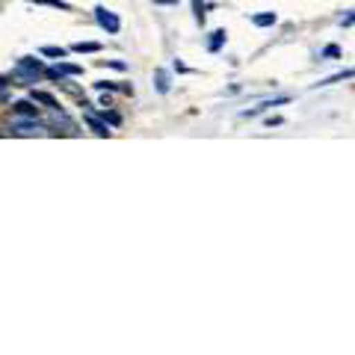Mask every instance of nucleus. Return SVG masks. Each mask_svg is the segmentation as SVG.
<instances>
[{"label":"nucleus","instance_id":"14","mask_svg":"<svg viewBox=\"0 0 355 355\" xmlns=\"http://www.w3.org/2000/svg\"><path fill=\"white\" fill-rule=\"evenodd\" d=\"M6 86H12V77H0V92H3Z\"/></svg>","mask_w":355,"mask_h":355},{"label":"nucleus","instance_id":"1","mask_svg":"<svg viewBox=\"0 0 355 355\" xmlns=\"http://www.w3.org/2000/svg\"><path fill=\"white\" fill-rule=\"evenodd\" d=\"M42 74V62L33 60V57H21L18 65H15V77L24 83H36V77Z\"/></svg>","mask_w":355,"mask_h":355},{"label":"nucleus","instance_id":"15","mask_svg":"<svg viewBox=\"0 0 355 355\" xmlns=\"http://www.w3.org/2000/svg\"><path fill=\"white\" fill-rule=\"evenodd\" d=\"M340 24H343V27H349V24H355V12H352V15H347V18H340Z\"/></svg>","mask_w":355,"mask_h":355},{"label":"nucleus","instance_id":"5","mask_svg":"<svg viewBox=\"0 0 355 355\" xmlns=\"http://www.w3.org/2000/svg\"><path fill=\"white\" fill-rule=\"evenodd\" d=\"M275 21H279V18H275V12H261V15L252 18V24H254V27H272Z\"/></svg>","mask_w":355,"mask_h":355},{"label":"nucleus","instance_id":"6","mask_svg":"<svg viewBox=\"0 0 355 355\" xmlns=\"http://www.w3.org/2000/svg\"><path fill=\"white\" fill-rule=\"evenodd\" d=\"M355 77V69H349V71H340V74H331V77H326L320 86H331V83H340V80H352Z\"/></svg>","mask_w":355,"mask_h":355},{"label":"nucleus","instance_id":"13","mask_svg":"<svg viewBox=\"0 0 355 355\" xmlns=\"http://www.w3.org/2000/svg\"><path fill=\"white\" fill-rule=\"evenodd\" d=\"M193 3H196V21H198V24H202V21H205V12H202V0H193Z\"/></svg>","mask_w":355,"mask_h":355},{"label":"nucleus","instance_id":"12","mask_svg":"<svg viewBox=\"0 0 355 355\" xmlns=\"http://www.w3.org/2000/svg\"><path fill=\"white\" fill-rule=\"evenodd\" d=\"M33 3H44V6H57V9H69L65 0H33Z\"/></svg>","mask_w":355,"mask_h":355},{"label":"nucleus","instance_id":"4","mask_svg":"<svg viewBox=\"0 0 355 355\" xmlns=\"http://www.w3.org/2000/svg\"><path fill=\"white\" fill-rule=\"evenodd\" d=\"M12 110H15L18 116H30V119H36V116H39V113H36V107H33L30 101H15Z\"/></svg>","mask_w":355,"mask_h":355},{"label":"nucleus","instance_id":"9","mask_svg":"<svg viewBox=\"0 0 355 355\" xmlns=\"http://www.w3.org/2000/svg\"><path fill=\"white\" fill-rule=\"evenodd\" d=\"M33 101H39V104H44V107H48V110H53V107H60L57 101H53V98L51 95H44V92H33Z\"/></svg>","mask_w":355,"mask_h":355},{"label":"nucleus","instance_id":"10","mask_svg":"<svg viewBox=\"0 0 355 355\" xmlns=\"http://www.w3.org/2000/svg\"><path fill=\"white\" fill-rule=\"evenodd\" d=\"M74 51H77V53H92V51H101V44H95V42H80V44H74Z\"/></svg>","mask_w":355,"mask_h":355},{"label":"nucleus","instance_id":"3","mask_svg":"<svg viewBox=\"0 0 355 355\" xmlns=\"http://www.w3.org/2000/svg\"><path fill=\"white\" fill-rule=\"evenodd\" d=\"M86 121H89V128H92V130L98 133V137H107V133H110L107 121H101V119H98V116L92 113V110H86Z\"/></svg>","mask_w":355,"mask_h":355},{"label":"nucleus","instance_id":"11","mask_svg":"<svg viewBox=\"0 0 355 355\" xmlns=\"http://www.w3.org/2000/svg\"><path fill=\"white\" fill-rule=\"evenodd\" d=\"M42 53H44V57H60V60H65V48H53V44L42 48Z\"/></svg>","mask_w":355,"mask_h":355},{"label":"nucleus","instance_id":"8","mask_svg":"<svg viewBox=\"0 0 355 355\" xmlns=\"http://www.w3.org/2000/svg\"><path fill=\"white\" fill-rule=\"evenodd\" d=\"M154 80H157V92H169V74H166V71H157V74H154Z\"/></svg>","mask_w":355,"mask_h":355},{"label":"nucleus","instance_id":"16","mask_svg":"<svg viewBox=\"0 0 355 355\" xmlns=\"http://www.w3.org/2000/svg\"><path fill=\"white\" fill-rule=\"evenodd\" d=\"M154 3H178V0H154Z\"/></svg>","mask_w":355,"mask_h":355},{"label":"nucleus","instance_id":"2","mask_svg":"<svg viewBox=\"0 0 355 355\" xmlns=\"http://www.w3.org/2000/svg\"><path fill=\"white\" fill-rule=\"evenodd\" d=\"M95 21H98V27L107 30V33H119L121 30V21L104 6H95Z\"/></svg>","mask_w":355,"mask_h":355},{"label":"nucleus","instance_id":"7","mask_svg":"<svg viewBox=\"0 0 355 355\" xmlns=\"http://www.w3.org/2000/svg\"><path fill=\"white\" fill-rule=\"evenodd\" d=\"M222 42H225V30H216V33H210V44H207V48L210 51H219Z\"/></svg>","mask_w":355,"mask_h":355}]
</instances>
